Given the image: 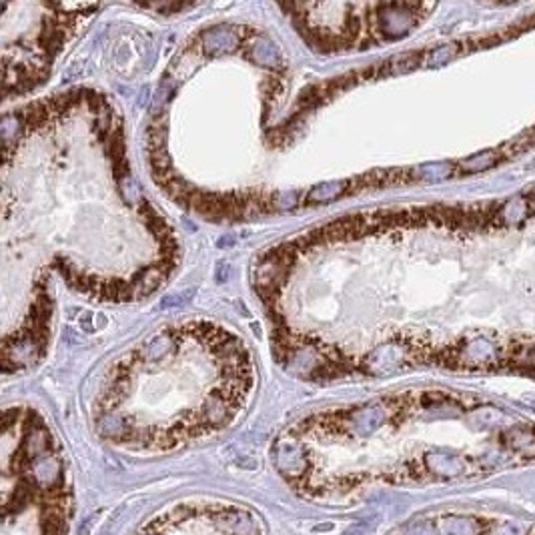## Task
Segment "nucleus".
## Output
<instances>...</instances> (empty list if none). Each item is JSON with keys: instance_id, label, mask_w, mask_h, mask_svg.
Returning <instances> with one entry per match:
<instances>
[{"instance_id": "1", "label": "nucleus", "mask_w": 535, "mask_h": 535, "mask_svg": "<svg viewBox=\"0 0 535 535\" xmlns=\"http://www.w3.org/2000/svg\"><path fill=\"white\" fill-rule=\"evenodd\" d=\"M437 535H481L483 523L467 515H445L435 521Z\"/></svg>"}, {"instance_id": "2", "label": "nucleus", "mask_w": 535, "mask_h": 535, "mask_svg": "<svg viewBox=\"0 0 535 535\" xmlns=\"http://www.w3.org/2000/svg\"><path fill=\"white\" fill-rule=\"evenodd\" d=\"M425 465L431 473L439 478H457L465 471L463 459L453 453H427L425 455Z\"/></svg>"}, {"instance_id": "3", "label": "nucleus", "mask_w": 535, "mask_h": 535, "mask_svg": "<svg viewBox=\"0 0 535 535\" xmlns=\"http://www.w3.org/2000/svg\"><path fill=\"white\" fill-rule=\"evenodd\" d=\"M461 359L469 367H489L497 359V349L487 339H475L461 351Z\"/></svg>"}, {"instance_id": "4", "label": "nucleus", "mask_w": 535, "mask_h": 535, "mask_svg": "<svg viewBox=\"0 0 535 535\" xmlns=\"http://www.w3.org/2000/svg\"><path fill=\"white\" fill-rule=\"evenodd\" d=\"M506 443L509 449H513L520 455L535 457V431L529 427L511 429L506 435Z\"/></svg>"}, {"instance_id": "5", "label": "nucleus", "mask_w": 535, "mask_h": 535, "mask_svg": "<svg viewBox=\"0 0 535 535\" xmlns=\"http://www.w3.org/2000/svg\"><path fill=\"white\" fill-rule=\"evenodd\" d=\"M495 165H497L495 151H485V153H479V155H473L471 158L463 161V169L469 172H481V170L492 169Z\"/></svg>"}, {"instance_id": "6", "label": "nucleus", "mask_w": 535, "mask_h": 535, "mask_svg": "<svg viewBox=\"0 0 535 535\" xmlns=\"http://www.w3.org/2000/svg\"><path fill=\"white\" fill-rule=\"evenodd\" d=\"M525 211H527V207H525L523 198H513V201H509V203L503 205V209H501V221H503L506 225H517L521 219L525 217Z\"/></svg>"}, {"instance_id": "7", "label": "nucleus", "mask_w": 535, "mask_h": 535, "mask_svg": "<svg viewBox=\"0 0 535 535\" xmlns=\"http://www.w3.org/2000/svg\"><path fill=\"white\" fill-rule=\"evenodd\" d=\"M457 46L455 44H447V46H441L439 50H435V55H433V65H441V62H447L451 58L455 57V50Z\"/></svg>"}, {"instance_id": "8", "label": "nucleus", "mask_w": 535, "mask_h": 535, "mask_svg": "<svg viewBox=\"0 0 535 535\" xmlns=\"http://www.w3.org/2000/svg\"><path fill=\"white\" fill-rule=\"evenodd\" d=\"M492 535H523V529H521L520 525H515V523H503Z\"/></svg>"}, {"instance_id": "9", "label": "nucleus", "mask_w": 535, "mask_h": 535, "mask_svg": "<svg viewBox=\"0 0 535 535\" xmlns=\"http://www.w3.org/2000/svg\"><path fill=\"white\" fill-rule=\"evenodd\" d=\"M534 205H535V198H534Z\"/></svg>"}]
</instances>
